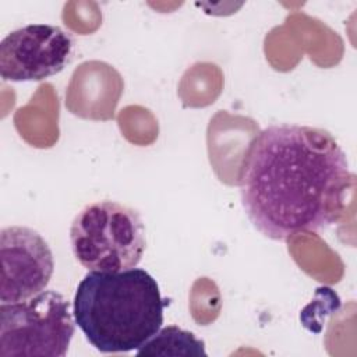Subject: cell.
I'll return each mask as SVG.
<instances>
[{
    "instance_id": "1",
    "label": "cell",
    "mask_w": 357,
    "mask_h": 357,
    "mask_svg": "<svg viewBox=\"0 0 357 357\" xmlns=\"http://www.w3.org/2000/svg\"><path fill=\"white\" fill-rule=\"evenodd\" d=\"M351 183L346 153L333 135L298 124L264 128L247 148L238 176L251 225L276 241L336 223Z\"/></svg>"
},
{
    "instance_id": "2",
    "label": "cell",
    "mask_w": 357,
    "mask_h": 357,
    "mask_svg": "<svg viewBox=\"0 0 357 357\" xmlns=\"http://www.w3.org/2000/svg\"><path fill=\"white\" fill-rule=\"evenodd\" d=\"M166 305L156 279L142 268L89 271L77 286L73 314L91 346L114 354L135 351L151 339Z\"/></svg>"
},
{
    "instance_id": "3",
    "label": "cell",
    "mask_w": 357,
    "mask_h": 357,
    "mask_svg": "<svg viewBox=\"0 0 357 357\" xmlns=\"http://www.w3.org/2000/svg\"><path fill=\"white\" fill-rule=\"evenodd\" d=\"M70 244L85 269L120 272L139 264L146 245L145 226L134 208L110 199L95 201L73 219Z\"/></svg>"
},
{
    "instance_id": "4",
    "label": "cell",
    "mask_w": 357,
    "mask_h": 357,
    "mask_svg": "<svg viewBox=\"0 0 357 357\" xmlns=\"http://www.w3.org/2000/svg\"><path fill=\"white\" fill-rule=\"evenodd\" d=\"M70 301L56 290L0 305V357H64L75 332Z\"/></svg>"
},
{
    "instance_id": "5",
    "label": "cell",
    "mask_w": 357,
    "mask_h": 357,
    "mask_svg": "<svg viewBox=\"0 0 357 357\" xmlns=\"http://www.w3.org/2000/svg\"><path fill=\"white\" fill-rule=\"evenodd\" d=\"M74 39L57 25L29 24L0 42V75L4 81H42L70 63Z\"/></svg>"
},
{
    "instance_id": "6",
    "label": "cell",
    "mask_w": 357,
    "mask_h": 357,
    "mask_svg": "<svg viewBox=\"0 0 357 357\" xmlns=\"http://www.w3.org/2000/svg\"><path fill=\"white\" fill-rule=\"evenodd\" d=\"M0 301L17 303L46 290L54 258L47 241L26 226H7L0 231Z\"/></svg>"
},
{
    "instance_id": "7",
    "label": "cell",
    "mask_w": 357,
    "mask_h": 357,
    "mask_svg": "<svg viewBox=\"0 0 357 357\" xmlns=\"http://www.w3.org/2000/svg\"><path fill=\"white\" fill-rule=\"evenodd\" d=\"M141 356H206L204 340L176 325L160 328L138 350Z\"/></svg>"
}]
</instances>
